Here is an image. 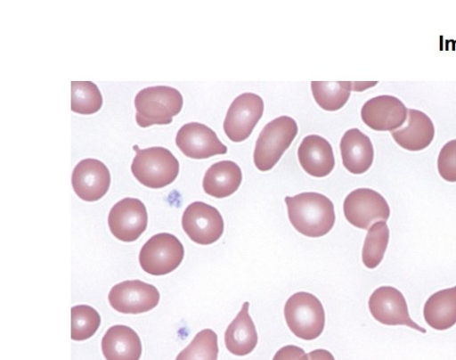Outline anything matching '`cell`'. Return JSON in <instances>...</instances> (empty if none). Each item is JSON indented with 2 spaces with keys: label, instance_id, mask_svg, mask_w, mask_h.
Instances as JSON below:
<instances>
[{
  "label": "cell",
  "instance_id": "cell-7",
  "mask_svg": "<svg viewBox=\"0 0 456 360\" xmlns=\"http://www.w3.org/2000/svg\"><path fill=\"white\" fill-rule=\"evenodd\" d=\"M344 214L346 220L355 227L369 229L377 220L387 221L390 208L385 198L369 188H359L351 192L344 200Z\"/></svg>",
  "mask_w": 456,
  "mask_h": 360
},
{
  "label": "cell",
  "instance_id": "cell-18",
  "mask_svg": "<svg viewBox=\"0 0 456 360\" xmlns=\"http://www.w3.org/2000/svg\"><path fill=\"white\" fill-rule=\"evenodd\" d=\"M391 135L402 148L417 151L431 143L435 135V127L427 114L418 110L409 109L406 125L392 131Z\"/></svg>",
  "mask_w": 456,
  "mask_h": 360
},
{
  "label": "cell",
  "instance_id": "cell-12",
  "mask_svg": "<svg viewBox=\"0 0 456 360\" xmlns=\"http://www.w3.org/2000/svg\"><path fill=\"white\" fill-rule=\"evenodd\" d=\"M148 214L138 199L125 198L111 208L108 224L112 234L122 241H134L145 231Z\"/></svg>",
  "mask_w": 456,
  "mask_h": 360
},
{
  "label": "cell",
  "instance_id": "cell-6",
  "mask_svg": "<svg viewBox=\"0 0 456 360\" xmlns=\"http://www.w3.org/2000/svg\"><path fill=\"white\" fill-rule=\"evenodd\" d=\"M184 256L183 246L173 234L161 233L148 240L139 254L142 270L152 275H164L179 266Z\"/></svg>",
  "mask_w": 456,
  "mask_h": 360
},
{
  "label": "cell",
  "instance_id": "cell-29",
  "mask_svg": "<svg viewBox=\"0 0 456 360\" xmlns=\"http://www.w3.org/2000/svg\"><path fill=\"white\" fill-rule=\"evenodd\" d=\"M273 360H308V356L303 348L288 345L280 348Z\"/></svg>",
  "mask_w": 456,
  "mask_h": 360
},
{
  "label": "cell",
  "instance_id": "cell-20",
  "mask_svg": "<svg viewBox=\"0 0 456 360\" xmlns=\"http://www.w3.org/2000/svg\"><path fill=\"white\" fill-rule=\"evenodd\" d=\"M248 307V302L243 303L240 311L224 332L225 346L235 356L251 353L257 344V332L249 316Z\"/></svg>",
  "mask_w": 456,
  "mask_h": 360
},
{
  "label": "cell",
  "instance_id": "cell-8",
  "mask_svg": "<svg viewBox=\"0 0 456 360\" xmlns=\"http://www.w3.org/2000/svg\"><path fill=\"white\" fill-rule=\"evenodd\" d=\"M182 225L189 238L201 245L216 242L224 233V220L220 212L202 201H194L185 209Z\"/></svg>",
  "mask_w": 456,
  "mask_h": 360
},
{
  "label": "cell",
  "instance_id": "cell-30",
  "mask_svg": "<svg viewBox=\"0 0 456 360\" xmlns=\"http://www.w3.org/2000/svg\"><path fill=\"white\" fill-rule=\"evenodd\" d=\"M309 360H335L330 352L326 349H315L308 354Z\"/></svg>",
  "mask_w": 456,
  "mask_h": 360
},
{
  "label": "cell",
  "instance_id": "cell-4",
  "mask_svg": "<svg viewBox=\"0 0 456 360\" xmlns=\"http://www.w3.org/2000/svg\"><path fill=\"white\" fill-rule=\"evenodd\" d=\"M297 133L296 121L281 116L267 123L260 132L254 150V164L260 171L274 167Z\"/></svg>",
  "mask_w": 456,
  "mask_h": 360
},
{
  "label": "cell",
  "instance_id": "cell-2",
  "mask_svg": "<svg viewBox=\"0 0 456 360\" xmlns=\"http://www.w3.org/2000/svg\"><path fill=\"white\" fill-rule=\"evenodd\" d=\"M181 93L171 86H149L138 92L134 98L135 119L141 127L167 125L183 108Z\"/></svg>",
  "mask_w": 456,
  "mask_h": 360
},
{
  "label": "cell",
  "instance_id": "cell-5",
  "mask_svg": "<svg viewBox=\"0 0 456 360\" xmlns=\"http://www.w3.org/2000/svg\"><path fill=\"white\" fill-rule=\"evenodd\" d=\"M284 316L289 330L302 340L316 339L324 328L322 304L309 292L299 291L290 296L284 307Z\"/></svg>",
  "mask_w": 456,
  "mask_h": 360
},
{
  "label": "cell",
  "instance_id": "cell-3",
  "mask_svg": "<svg viewBox=\"0 0 456 360\" xmlns=\"http://www.w3.org/2000/svg\"><path fill=\"white\" fill-rule=\"evenodd\" d=\"M136 154L131 165L134 177L143 185L163 188L173 183L179 173V162L172 152L164 147L139 149L134 146Z\"/></svg>",
  "mask_w": 456,
  "mask_h": 360
},
{
  "label": "cell",
  "instance_id": "cell-23",
  "mask_svg": "<svg viewBox=\"0 0 456 360\" xmlns=\"http://www.w3.org/2000/svg\"><path fill=\"white\" fill-rule=\"evenodd\" d=\"M354 83L346 81L311 82L312 93L315 102L321 108L329 111L338 110L346 104L351 90L354 89Z\"/></svg>",
  "mask_w": 456,
  "mask_h": 360
},
{
  "label": "cell",
  "instance_id": "cell-9",
  "mask_svg": "<svg viewBox=\"0 0 456 360\" xmlns=\"http://www.w3.org/2000/svg\"><path fill=\"white\" fill-rule=\"evenodd\" d=\"M264 111L262 98L253 93H243L230 105L224 121V130L232 142H242L252 133Z\"/></svg>",
  "mask_w": 456,
  "mask_h": 360
},
{
  "label": "cell",
  "instance_id": "cell-27",
  "mask_svg": "<svg viewBox=\"0 0 456 360\" xmlns=\"http://www.w3.org/2000/svg\"><path fill=\"white\" fill-rule=\"evenodd\" d=\"M101 317L90 306L78 305L71 308V339L85 340L92 337L98 330Z\"/></svg>",
  "mask_w": 456,
  "mask_h": 360
},
{
  "label": "cell",
  "instance_id": "cell-16",
  "mask_svg": "<svg viewBox=\"0 0 456 360\" xmlns=\"http://www.w3.org/2000/svg\"><path fill=\"white\" fill-rule=\"evenodd\" d=\"M297 156L303 169L315 177L328 176L335 166L331 145L326 139L317 135H307L302 140Z\"/></svg>",
  "mask_w": 456,
  "mask_h": 360
},
{
  "label": "cell",
  "instance_id": "cell-19",
  "mask_svg": "<svg viewBox=\"0 0 456 360\" xmlns=\"http://www.w3.org/2000/svg\"><path fill=\"white\" fill-rule=\"evenodd\" d=\"M102 350L106 360H139L142 343L138 334L126 325L109 328L102 340Z\"/></svg>",
  "mask_w": 456,
  "mask_h": 360
},
{
  "label": "cell",
  "instance_id": "cell-10",
  "mask_svg": "<svg viewBox=\"0 0 456 360\" xmlns=\"http://www.w3.org/2000/svg\"><path fill=\"white\" fill-rule=\"evenodd\" d=\"M109 302L118 312L141 314L154 308L159 301V292L154 285L140 280L125 281L110 290Z\"/></svg>",
  "mask_w": 456,
  "mask_h": 360
},
{
  "label": "cell",
  "instance_id": "cell-13",
  "mask_svg": "<svg viewBox=\"0 0 456 360\" xmlns=\"http://www.w3.org/2000/svg\"><path fill=\"white\" fill-rule=\"evenodd\" d=\"M175 143L187 157L196 160L225 154L227 148L208 127L199 122L183 125L177 132Z\"/></svg>",
  "mask_w": 456,
  "mask_h": 360
},
{
  "label": "cell",
  "instance_id": "cell-24",
  "mask_svg": "<svg viewBox=\"0 0 456 360\" xmlns=\"http://www.w3.org/2000/svg\"><path fill=\"white\" fill-rule=\"evenodd\" d=\"M389 241V229L386 221L374 223L365 237L362 258L368 268L377 267L384 258Z\"/></svg>",
  "mask_w": 456,
  "mask_h": 360
},
{
  "label": "cell",
  "instance_id": "cell-21",
  "mask_svg": "<svg viewBox=\"0 0 456 360\" xmlns=\"http://www.w3.org/2000/svg\"><path fill=\"white\" fill-rule=\"evenodd\" d=\"M242 180L240 167L233 161L222 160L214 163L203 178L205 192L215 198H224L234 193Z\"/></svg>",
  "mask_w": 456,
  "mask_h": 360
},
{
  "label": "cell",
  "instance_id": "cell-28",
  "mask_svg": "<svg viewBox=\"0 0 456 360\" xmlns=\"http://www.w3.org/2000/svg\"><path fill=\"white\" fill-rule=\"evenodd\" d=\"M437 168L445 181L456 182V139L449 141L442 147L437 159Z\"/></svg>",
  "mask_w": 456,
  "mask_h": 360
},
{
  "label": "cell",
  "instance_id": "cell-11",
  "mask_svg": "<svg viewBox=\"0 0 456 360\" xmlns=\"http://www.w3.org/2000/svg\"><path fill=\"white\" fill-rule=\"evenodd\" d=\"M369 309L372 316L383 324L406 325L423 333L426 332L425 328L411 319L403 295L392 286H381L376 289L369 299Z\"/></svg>",
  "mask_w": 456,
  "mask_h": 360
},
{
  "label": "cell",
  "instance_id": "cell-15",
  "mask_svg": "<svg viewBox=\"0 0 456 360\" xmlns=\"http://www.w3.org/2000/svg\"><path fill=\"white\" fill-rule=\"evenodd\" d=\"M408 109L396 97L379 95L368 100L361 110L362 121L377 131H395L406 120Z\"/></svg>",
  "mask_w": 456,
  "mask_h": 360
},
{
  "label": "cell",
  "instance_id": "cell-1",
  "mask_svg": "<svg viewBox=\"0 0 456 360\" xmlns=\"http://www.w3.org/2000/svg\"><path fill=\"white\" fill-rule=\"evenodd\" d=\"M291 225L308 237H321L328 233L335 223V211L331 200L318 192H302L285 197Z\"/></svg>",
  "mask_w": 456,
  "mask_h": 360
},
{
  "label": "cell",
  "instance_id": "cell-25",
  "mask_svg": "<svg viewBox=\"0 0 456 360\" xmlns=\"http://www.w3.org/2000/svg\"><path fill=\"white\" fill-rule=\"evenodd\" d=\"M102 105V94L91 81H71V110L89 115L97 112Z\"/></svg>",
  "mask_w": 456,
  "mask_h": 360
},
{
  "label": "cell",
  "instance_id": "cell-22",
  "mask_svg": "<svg viewBox=\"0 0 456 360\" xmlns=\"http://www.w3.org/2000/svg\"><path fill=\"white\" fill-rule=\"evenodd\" d=\"M423 315L435 330L452 327L456 323V286L432 294L425 303Z\"/></svg>",
  "mask_w": 456,
  "mask_h": 360
},
{
  "label": "cell",
  "instance_id": "cell-26",
  "mask_svg": "<svg viewBox=\"0 0 456 360\" xmlns=\"http://www.w3.org/2000/svg\"><path fill=\"white\" fill-rule=\"evenodd\" d=\"M217 335L211 329L198 332L175 360H217Z\"/></svg>",
  "mask_w": 456,
  "mask_h": 360
},
{
  "label": "cell",
  "instance_id": "cell-17",
  "mask_svg": "<svg viewBox=\"0 0 456 360\" xmlns=\"http://www.w3.org/2000/svg\"><path fill=\"white\" fill-rule=\"evenodd\" d=\"M340 151L344 167L353 174H362L372 164L374 151L371 141L358 128H351L343 135Z\"/></svg>",
  "mask_w": 456,
  "mask_h": 360
},
{
  "label": "cell",
  "instance_id": "cell-14",
  "mask_svg": "<svg viewBox=\"0 0 456 360\" xmlns=\"http://www.w3.org/2000/svg\"><path fill=\"white\" fill-rule=\"evenodd\" d=\"M71 182L76 194L83 200L95 201L103 197L110 184L105 164L96 159H85L73 169Z\"/></svg>",
  "mask_w": 456,
  "mask_h": 360
}]
</instances>
